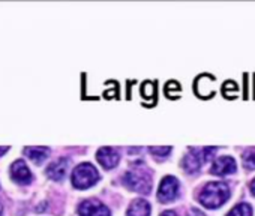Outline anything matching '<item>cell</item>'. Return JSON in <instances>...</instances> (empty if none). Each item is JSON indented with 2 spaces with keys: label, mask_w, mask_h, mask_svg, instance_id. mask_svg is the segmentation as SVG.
<instances>
[{
  "label": "cell",
  "mask_w": 255,
  "mask_h": 216,
  "mask_svg": "<svg viewBox=\"0 0 255 216\" xmlns=\"http://www.w3.org/2000/svg\"><path fill=\"white\" fill-rule=\"evenodd\" d=\"M0 213H2V206H0Z\"/></svg>",
  "instance_id": "19"
},
{
  "label": "cell",
  "mask_w": 255,
  "mask_h": 216,
  "mask_svg": "<svg viewBox=\"0 0 255 216\" xmlns=\"http://www.w3.org/2000/svg\"><path fill=\"white\" fill-rule=\"evenodd\" d=\"M243 165L248 170H254L255 168V150L254 149L245 152V155H243Z\"/></svg>",
  "instance_id": "13"
},
{
  "label": "cell",
  "mask_w": 255,
  "mask_h": 216,
  "mask_svg": "<svg viewBox=\"0 0 255 216\" xmlns=\"http://www.w3.org/2000/svg\"><path fill=\"white\" fill-rule=\"evenodd\" d=\"M99 164L110 170V168H114L117 164H119V153L113 149V147H102L98 150V155H96Z\"/></svg>",
  "instance_id": "7"
},
{
  "label": "cell",
  "mask_w": 255,
  "mask_h": 216,
  "mask_svg": "<svg viewBox=\"0 0 255 216\" xmlns=\"http://www.w3.org/2000/svg\"><path fill=\"white\" fill-rule=\"evenodd\" d=\"M251 189H252V194L255 195V179H254V182L251 183Z\"/></svg>",
  "instance_id": "18"
},
{
  "label": "cell",
  "mask_w": 255,
  "mask_h": 216,
  "mask_svg": "<svg viewBox=\"0 0 255 216\" xmlns=\"http://www.w3.org/2000/svg\"><path fill=\"white\" fill-rule=\"evenodd\" d=\"M179 194V182L174 176H165L158 189V200L161 203L173 201Z\"/></svg>",
  "instance_id": "4"
},
{
  "label": "cell",
  "mask_w": 255,
  "mask_h": 216,
  "mask_svg": "<svg viewBox=\"0 0 255 216\" xmlns=\"http://www.w3.org/2000/svg\"><path fill=\"white\" fill-rule=\"evenodd\" d=\"M68 165H69V161L66 158H60L47 168V176L53 180H62L68 171Z\"/></svg>",
  "instance_id": "9"
},
{
  "label": "cell",
  "mask_w": 255,
  "mask_h": 216,
  "mask_svg": "<svg viewBox=\"0 0 255 216\" xmlns=\"http://www.w3.org/2000/svg\"><path fill=\"white\" fill-rule=\"evenodd\" d=\"M173 90L176 92H180V86L176 83V81H171V83H167V87H165V92L168 95V98H177L176 93H173Z\"/></svg>",
  "instance_id": "14"
},
{
  "label": "cell",
  "mask_w": 255,
  "mask_h": 216,
  "mask_svg": "<svg viewBox=\"0 0 255 216\" xmlns=\"http://www.w3.org/2000/svg\"><path fill=\"white\" fill-rule=\"evenodd\" d=\"M161 216H177V213L174 210H165L161 213Z\"/></svg>",
  "instance_id": "16"
},
{
  "label": "cell",
  "mask_w": 255,
  "mask_h": 216,
  "mask_svg": "<svg viewBox=\"0 0 255 216\" xmlns=\"http://www.w3.org/2000/svg\"><path fill=\"white\" fill-rule=\"evenodd\" d=\"M150 152L155 153V155H161V156H165L167 153L171 152V147H150Z\"/></svg>",
  "instance_id": "15"
},
{
  "label": "cell",
  "mask_w": 255,
  "mask_h": 216,
  "mask_svg": "<svg viewBox=\"0 0 255 216\" xmlns=\"http://www.w3.org/2000/svg\"><path fill=\"white\" fill-rule=\"evenodd\" d=\"M149 215H150V204L143 198L134 200L126 212V216H149Z\"/></svg>",
  "instance_id": "10"
},
{
  "label": "cell",
  "mask_w": 255,
  "mask_h": 216,
  "mask_svg": "<svg viewBox=\"0 0 255 216\" xmlns=\"http://www.w3.org/2000/svg\"><path fill=\"white\" fill-rule=\"evenodd\" d=\"M227 216H252V207L246 203H240L236 207H233Z\"/></svg>",
  "instance_id": "12"
},
{
  "label": "cell",
  "mask_w": 255,
  "mask_h": 216,
  "mask_svg": "<svg viewBox=\"0 0 255 216\" xmlns=\"http://www.w3.org/2000/svg\"><path fill=\"white\" fill-rule=\"evenodd\" d=\"M230 198V188L222 182H210L203 188L200 201L207 209H216Z\"/></svg>",
  "instance_id": "1"
},
{
  "label": "cell",
  "mask_w": 255,
  "mask_h": 216,
  "mask_svg": "<svg viewBox=\"0 0 255 216\" xmlns=\"http://www.w3.org/2000/svg\"><path fill=\"white\" fill-rule=\"evenodd\" d=\"M125 185L132 189L137 191L140 194H149L150 188H152V179L147 170L144 168H134L131 171H128L123 177Z\"/></svg>",
  "instance_id": "2"
},
{
  "label": "cell",
  "mask_w": 255,
  "mask_h": 216,
  "mask_svg": "<svg viewBox=\"0 0 255 216\" xmlns=\"http://www.w3.org/2000/svg\"><path fill=\"white\" fill-rule=\"evenodd\" d=\"M78 213L81 216H110L108 207H105L98 200H86L80 204Z\"/></svg>",
  "instance_id": "5"
},
{
  "label": "cell",
  "mask_w": 255,
  "mask_h": 216,
  "mask_svg": "<svg viewBox=\"0 0 255 216\" xmlns=\"http://www.w3.org/2000/svg\"><path fill=\"white\" fill-rule=\"evenodd\" d=\"M9 150V147H0V155H3L5 152H8Z\"/></svg>",
  "instance_id": "17"
},
{
  "label": "cell",
  "mask_w": 255,
  "mask_h": 216,
  "mask_svg": "<svg viewBox=\"0 0 255 216\" xmlns=\"http://www.w3.org/2000/svg\"><path fill=\"white\" fill-rule=\"evenodd\" d=\"M210 171H212V174H218V176H227L230 173H234L236 161L231 156H221L213 162Z\"/></svg>",
  "instance_id": "8"
},
{
  "label": "cell",
  "mask_w": 255,
  "mask_h": 216,
  "mask_svg": "<svg viewBox=\"0 0 255 216\" xmlns=\"http://www.w3.org/2000/svg\"><path fill=\"white\" fill-rule=\"evenodd\" d=\"M26 155L30 161L36 162V164H41L44 162L48 156V149L47 147H26Z\"/></svg>",
  "instance_id": "11"
},
{
  "label": "cell",
  "mask_w": 255,
  "mask_h": 216,
  "mask_svg": "<svg viewBox=\"0 0 255 216\" xmlns=\"http://www.w3.org/2000/svg\"><path fill=\"white\" fill-rule=\"evenodd\" d=\"M11 177L20 185H29L33 180L32 173L29 171L27 165L23 161H15L11 165Z\"/></svg>",
  "instance_id": "6"
},
{
  "label": "cell",
  "mask_w": 255,
  "mask_h": 216,
  "mask_svg": "<svg viewBox=\"0 0 255 216\" xmlns=\"http://www.w3.org/2000/svg\"><path fill=\"white\" fill-rule=\"evenodd\" d=\"M99 179L98 170L92 164H80L72 173V185L78 189H86L93 186Z\"/></svg>",
  "instance_id": "3"
}]
</instances>
